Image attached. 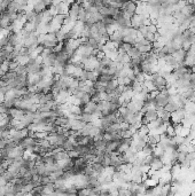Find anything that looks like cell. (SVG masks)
Masks as SVG:
<instances>
[{"instance_id": "cell-1", "label": "cell", "mask_w": 195, "mask_h": 196, "mask_svg": "<svg viewBox=\"0 0 195 196\" xmlns=\"http://www.w3.org/2000/svg\"><path fill=\"white\" fill-rule=\"evenodd\" d=\"M122 13L124 15L125 18L128 20H131L132 16L135 15V10H137V2H133V1H126L123 4V6L120 8Z\"/></svg>"}, {"instance_id": "cell-2", "label": "cell", "mask_w": 195, "mask_h": 196, "mask_svg": "<svg viewBox=\"0 0 195 196\" xmlns=\"http://www.w3.org/2000/svg\"><path fill=\"white\" fill-rule=\"evenodd\" d=\"M169 96H170V95L168 93V89H166V88H165L164 91L160 92V93L156 95V98L154 99L156 107H162V108H164L165 106L169 103Z\"/></svg>"}, {"instance_id": "cell-3", "label": "cell", "mask_w": 195, "mask_h": 196, "mask_svg": "<svg viewBox=\"0 0 195 196\" xmlns=\"http://www.w3.org/2000/svg\"><path fill=\"white\" fill-rule=\"evenodd\" d=\"M186 115H187L186 110L184 108H179L178 110H176L174 112L171 114V122H172V124H181Z\"/></svg>"}, {"instance_id": "cell-4", "label": "cell", "mask_w": 195, "mask_h": 196, "mask_svg": "<svg viewBox=\"0 0 195 196\" xmlns=\"http://www.w3.org/2000/svg\"><path fill=\"white\" fill-rule=\"evenodd\" d=\"M157 118H158V115H157V111H156V110H154V109H151V110H147V111L143 114V124L147 125V124L150 123V122L156 121Z\"/></svg>"}, {"instance_id": "cell-5", "label": "cell", "mask_w": 195, "mask_h": 196, "mask_svg": "<svg viewBox=\"0 0 195 196\" xmlns=\"http://www.w3.org/2000/svg\"><path fill=\"white\" fill-rule=\"evenodd\" d=\"M194 12H195V6L192 4V2H187L184 7L181 8V14L185 15V16L188 17V18L194 14Z\"/></svg>"}, {"instance_id": "cell-6", "label": "cell", "mask_w": 195, "mask_h": 196, "mask_svg": "<svg viewBox=\"0 0 195 196\" xmlns=\"http://www.w3.org/2000/svg\"><path fill=\"white\" fill-rule=\"evenodd\" d=\"M149 166H150V170H153V171H160V170H162V167L164 166V164H163V162L161 160V158L154 157V160L150 163Z\"/></svg>"}, {"instance_id": "cell-7", "label": "cell", "mask_w": 195, "mask_h": 196, "mask_svg": "<svg viewBox=\"0 0 195 196\" xmlns=\"http://www.w3.org/2000/svg\"><path fill=\"white\" fill-rule=\"evenodd\" d=\"M97 111H98V104L92 101L89 104H86L84 110H83V112H86V114H90V115H94Z\"/></svg>"}, {"instance_id": "cell-8", "label": "cell", "mask_w": 195, "mask_h": 196, "mask_svg": "<svg viewBox=\"0 0 195 196\" xmlns=\"http://www.w3.org/2000/svg\"><path fill=\"white\" fill-rule=\"evenodd\" d=\"M184 64L185 67H187V68H192V67H194L195 65V55L194 54H191V53H187L186 54V58L184 60Z\"/></svg>"}, {"instance_id": "cell-9", "label": "cell", "mask_w": 195, "mask_h": 196, "mask_svg": "<svg viewBox=\"0 0 195 196\" xmlns=\"http://www.w3.org/2000/svg\"><path fill=\"white\" fill-rule=\"evenodd\" d=\"M186 54H187L186 52L182 51V50L180 48V50H178V51H176L174 53H173L172 56L178 61V63L180 64V63H184V60H185V58H186Z\"/></svg>"}, {"instance_id": "cell-10", "label": "cell", "mask_w": 195, "mask_h": 196, "mask_svg": "<svg viewBox=\"0 0 195 196\" xmlns=\"http://www.w3.org/2000/svg\"><path fill=\"white\" fill-rule=\"evenodd\" d=\"M157 115H158V118L162 119L163 123H166V122H170V121H171V114L168 112V111L164 110V109L161 110V111H158Z\"/></svg>"}, {"instance_id": "cell-11", "label": "cell", "mask_w": 195, "mask_h": 196, "mask_svg": "<svg viewBox=\"0 0 195 196\" xmlns=\"http://www.w3.org/2000/svg\"><path fill=\"white\" fill-rule=\"evenodd\" d=\"M106 87H107V94H110V93H113L114 91H115V89H116V88L118 87L117 80H116V79L110 80L109 83H107Z\"/></svg>"}, {"instance_id": "cell-12", "label": "cell", "mask_w": 195, "mask_h": 196, "mask_svg": "<svg viewBox=\"0 0 195 196\" xmlns=\"http://www.w3.org/2000/svg\"><path fill=\"white\" fill-rule=\"evenodd\" d=\"M115 79V77L114 76H110V75H99L98 76V81L99 83H101V84H105V85H107V83H109L110 80Z\"/></svg>"}, {"instance_id": "cell-13", "label": "cell", "mask_w": 195, "mask_h": 196, "mask_svg": "<svg viewBox=\"0 0 195 196\" xmlns=\"http://www.w3.org/2000/svg\"><path fill=\"white\" fill-rule=\"evenodd\" d=\"M109 40L113 41L114 44H116V45H120V44L123 43V37L120 36V33L116 31V32L113 33L112 36H109Z\"/></svg>"}, {"instance_id": "cell-14", "label": "cell", "mask_w": 195, "mask_h": 196, "mask_svg": "<svg viewBox=\"0 0 195 196\" xmlns=\"http://www.w3.org/2000/svg\"><path fill=\"white\" fill-rule=\"evenodd\" d=\"M90 166L93 169V171L95 172V173H98L100 177H101V174H102V172H103V170H105V167H103V165L102 164H100V163H92V164H90Z\"/></svg>"}, {"instance_id": "cell-15", "label": "cell", "mask_w": 195, "mask_h": 196, "mask_svg": "<svg viewBox=\"0 0 195 196\" xmlns=\"http://www.w3.org/2000/svg\"><path fill=\"white\" fill-rule=\"evenodd\" d=\"M180 107L178 106V104H176V103H172V102H169L166 106L164 107V110H166L168 112H170V114H172V112H174L176 110H178Z\"/></svg>"}, {"instance_id": "cell-16", "label": "cell", "mask_w": 195, "mask_h": 196, "mask_svg": "<svg viewBox=\"0 0 195 196\" xmlns=\"http://www.w3.org/2000/svg\"><path fill=\"white\" fill-rule=\"evenodd\" d=\"M128 55L130 56V58H131V60H133V58H139V56L141 55V53L139 52V50H137L134 46H133V47L131 48V51H130V52L128 53Z\"/></svg>"}, {"instance_id": "cell-17", "label": "cell", "mask_w": 195, "mask_h": 196, "mask_svg": "<svg viewBox=\"0 0 195 196\" xmlns=\"http://www.w3.org/2000/svg\"><path fill=\"white\" fill-rule=\"evenodd\" d=\"M99 63L102 65V67H109V65L113 63V61L108 58L107 55H105V56H102V58L99 60Z\"/></svg>"}, {"instance_id": "cell-18", "label": "cell", "mask_w": 195, "mask_h": 196, "mask_svg": "<svg viewBox=\"0 0 195 196\" xmlns=\"http://www.w3.org/2000/svg\"><path fill=\"white\" fill-rule=\"evenodd\" d=\"M33 185H32V182H30V183H27V185H24L23 186V189H22V193L23 194H25V195H29L31 192L33 190Z\"/></svg>"}, {"instance_id": "cell-19", "label": "cell", "mask_w": 195, "mask_h": 196, "mask_svg": "<svg viewBox=\"0 0 195 196\" xmlns=\"http://www.w3.org/2000/svg\"><path fill=\"white\" fill-rule=\"evenodd\" d=\"M82 121L86 124L92 123V121H93V116L90 115V114H86V112H82Z\"/></svg>"}, {"instance_id": "cell-20", "label": "cell", "mask_w": 195, "mask_h": 196, "mask_svg": "<svg viewBox=\"0 0 195 196\" xmlns=\"http://www.w3.org/2000/svg\"><path fill=\"white\" fill-rule=\"evenodd\" d=\"M146 80V75L143 72H139V73H135V79L134 81H138L140 84H143V81Z\"/></svg>"}, {"instance_id": "cell-21", "label": "cell", "mask_w": 195, "mask_h": 196, "mask_svg": "<svg viewBox=\"0 0 195 196\" xmlns=\"http://www.w3.org/2000/svg\"><path fill=\"white\" fill-rule=\"evenodd\" d=\"M118 196H132L131 192L128 188H117Z\"/></svg>"}, {"instance_id": "cell-22", "label": "cell", "mask_w": 195, "mask_h": 196, "mask_svg": "<svg viewBox=\"0 0 195 196\" xmlns=\"http://www.w3.org/2000/svg\"><path fill=\"white\" fill-rule=\"evenodd\" d=\"M106 55H107L108 58H110L112 61H116V58H117V55H118V51H117V50H114V51L108 52Z\"/></svg>"}, {"instance_id": "cell-23", "label": "cell", "mask_w": 195, "mask_h": 196, "mask_svg": "<svg viewBox=\"0 0 195 196\" xmlns=\"http://www.w3.org/2000/svg\"><path fill=\"white\" fill-rule=\"evenodd\" d=\"M173 127H174V133H176V135H180L181 131L184 129L182 124H173Z\"/></svg>"}, {"instance_id": "cell-24", "label": "cell", "mask_w": 195, "mask_h": 196, "mask_svg": "<svg viewBox=\"0 0 195 196\" xmlns=\"http://www.w3.org/2000/svg\"><path fill=\"white\" fill-rule=\"evenodd\" d=\"M147 29H148V32H149V33H153V35L157 33V25H155V24H149V25L147 27Z\"/></svg>"}, {"instance_id": "cell-25", "label": "cell", "mask_w": 195, "mask_h": 196, "mask_svg": "<svg viewBox=\"0 0 195 196\" xmlns=\"http://www.w3.org/2000/svg\"><path fill=\"white\" fill-rule=\"evenodd\" d=\"M133 137V134L130 132L129 130L126 131H123V134H122V139H128V140H131Z\"/></svg>"}, {"instance_id": "cell-26", "label": "cell", "mask_w": 195, "mask_h": 196, "mask_svg": "<svg viewBox=\"0 0 195 196\" xmlns=\"http://www.w3.org/2000/svg\"><path fill=\"white\" fill-rule=\"evenodd\" d=\"M186 160H187L188 162H193V160H195V150L189 152L186 154Z\"/></svg>"}, {"instance_id": "cell-27", "label": "cell", "mask_w": 195, "mask_h": 196, "mask_svg": "<svg viewBox=\"0 0 195 196\" xmlns=\"http://www.w3.org/2000/svg\"><path fill=\"white\" fill-rule=\"evenodd\" d=\"M0 69L4 71V72H8L9 71V62H5L0 65Z\"/></svg>"}, {"instance_id": "cell-28", "label": "cell", "mask_w": 195, "mask_h": 196, "mask_svg": "<svg viewBox=\"0 0 195 196\" xmlns=\"http://www.w3.org/2000/svg\"><path fill=\"white\" fill-rule=\"evenodd\" d=\"M191 72H192V73H195V65H194V67H192V68H191Z\"/></svg>"}, {"instance_id": "cell-29", "label": "cell", "mask_w": 195, "mask_h": 196, "mask_svg": "<svg viewBox=\"0 0 195 196\" xmlns=\"http://www.w3.org/2000/svg\"><path fill=\"white\" fill-rule=\"evenodd\" d=\"M189 30H191V31H192V32H193V33L195 35V25L193 27V28H192V29H189Z\"/></svg>"}]
</instances>
